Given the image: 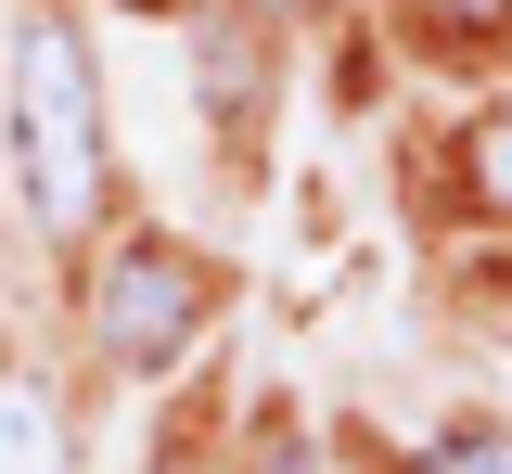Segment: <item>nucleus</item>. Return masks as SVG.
<instances>
[{"mask_svg": "<svg viewBox=\"0 0 512 474\" xmlns=\"http://www.w3.org/2000/svg\"><path fill=\"white\" fill-rule=\"evenodd\" d=\"M13 167H26V218L39 231H90L103 218V103H90V52L64 13L13 26Z\"/></svg>", "mask_w": 512, "mask_h": 474, "instance_id": "nucleus-1", "label": "nucleus"}, {"mask_svg": "<svg viewBox=\"0 0 512 474\" xmlns=\"http://www.w3.org/2000/svg\"><path fill=\"white\" fill-rule=\"evenodd\" d=\"M167 474H180V462H167Z\"/></svg>", "mask_w": 512, "mask_h": 474, "instance_id": "nucleus-7", "label": "nucleus"}, {"mask_svg": "<svg viewBox=\"0 0 512 474\" xmlns=\"http://www.w3.org/2000/svg\"><path fill=\"white\" fill-rule=\"evenodd\" d=\"M205 257L192 244H154V231H128L116 257H103V295H90V334H103V359L116 372H167L192 334H205Z\"/></svg>", "mask_w": 512, "mask_h": 474, "instance_id": "nucleus-2", "label": "nucleus"}, {"mask_svg": "<svg viewBox=\"0 0 512 474\" xmlns=\"http://www.w3.org/2000/svg\"><path fill=\"white\" fill-rule=\"evenodd\" d=\"M474 167H487V193L512 205V129H487V154H474Z\"/></svg>", "mask_w": 512, "mask_h": 474, "instance_id": "nucleus-5", "label": "nucleus"}, {"mask_svg": "<svg viewBox=\"0 0 512 474\" xmlns=\"http://www.w3.org/2000/svg\"><path fill=\"white\" fill-rule=\"evenodd\" d=\"M410 474H512V423H461V436H436Z\"/></svg>", "mask_w": 512, "mask_h": 474, "instance_id": "nucleus-4", "label": "nucleus"}, {"mask_svg": "<svg viewBox=\"0 0 512 474\" xmlns=\"http://www.w3.org/2000/svg\"><path fill=\"white\" fill-rule=\"evenodd\" d=\"M0 474H64V410L39 372H0Z\"/></svg>", "mask_w": 512, "mask_h": 474, "instance_id": "nucleus-3", "label": "nucleus"}, {"mask_svg": "<svg viewBox=\"0 0 512 474\" xmlns=\"http://www.w3.org/2000/svg\"><path fill=\"white\" fill-rule=\"evenodd\" d=\"M448 13H461V26H512V0H448Z\"/></svg>", "mask_w": 512, "mask_h": 474, "instance_id": "nucleus-6", "label": "nucleus"}]
</instances>
